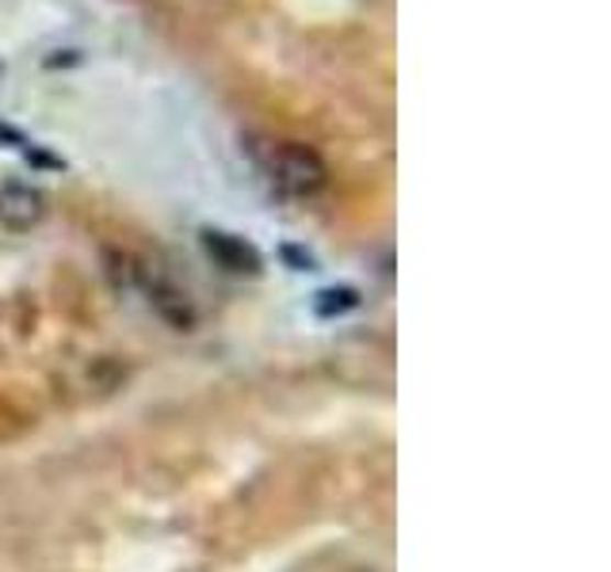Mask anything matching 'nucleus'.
Masks as SVG:
<instances>
[{
	"label": "nucleus",
	"instance_id": "nucleus-6",
	"mask_svg": "<svg viewBox=\"0 0 611 572\" xmlns=\"http://www.w3.org/2000/svg\"><path fill=\"white\" fill-rule=\"evenodd\" d=\"M284 260H287V263H295V271H313V256H310V253H302V248H295V245H287V248H284Z\"/></svg>",
	"mask_w": 611,
	"mask_h": 572
},
{
	"label": "nucleus",
	"instance_id": "nucleus-7",
	"mask_svg": "<svg viewBox=\"0 0 611 572\" xmlns=\"http://www.w3.org/2000/svg\"><path fill=\"white\" fill-rule=\"evenodd\" d=\"M0 145H27V138H23L15 126H8V123H0Z\"/></svg>",
	"mask_w": 611,
	"mask_h": 572
},
{
	"label": "nucleus",
	"instance_id": "nucleus-1",
	"mask_svg": "<svg viewBox=\"0 0 611 572\" xmlns=\"http://www.w3.org/2000/svg\"><path fill=\"white\" fill-rule=\"evenodd\" d=\"M248 153L256 157V165L264 168L271 183L279 191L295 199H313L329 188V165L321 160L318 149L302 142H253Z\"/></svg>",
	"mask_w": 611,
	"mask_h": 572
},
{
	"label": "nucleus",
	"instance_id": "nucleus-3",
	"mask_svg": "<svg viewBox=\"0 0 611 572\" xmlns=\"http://www.w3.org/2000/svg\"><path fill=\"white\" fill-rule=\"evenodd\" d=\"M46 217V195L38 188H27V183H8L0 188V225L12 233H27L35 229Z\"/></svg>",
	"mask_w": 611,
	"mask_h": 572
},
{
	"label": "nucleus",
	"instance_id": "nucleus-4",
	"mask_svg": "<svg viewBox=\"0 0 611 572\" xmlns=\"http://www.w3.org/2000/svg\"><path fill=\"white\" fill-rule=\"evenodd\" d=\"M142 287H146L149 305L157 310V317L165 321V325H173L176 333H191V328H196V310H191L184 290H176L168 279H157V276L149 279L146 271H142Z\"/></svg>",
	"mask_w": 611,
	"mask_h": 572
},
{
	"label": "nucleus",
	"instance_id": "nucleus-8",
	"mask_svg": "<svg viewBox=\"0 0 611 572\" xmlns=\"http://www.w3.org/2000/svg\"><path fill=\"white\" fill-rule=\"evenodd\" d=\"M62 58H46V69H58V66H77L80 54L77 51H58Z\"/></svg>",
	"mask_w": 611,
	"mask_h": 572
},
{
	"label": "nucleus",
	"instance_id": "nucleus-5",
	"mask_svg": "<svg viewBox=\"0 0 611 572\" xmlns=\"http://www.w3.org/2000/svg\"><path fill=\"white\" fill-rule=\"evenodd\" d=\"M356 305H359L356 287H325L313 298V313H318V317H341V313L356 310Z\"/></svg>",
	"mask_w": 611,
	"mask_h": 572
},
{
	"label": "nucleus",
	"instance_id": "nucleus-2",
	"mask_svg": "<svg viewBox=\"0 0 611 572\" xmlns=\"http://www.w3.org/2000/svg\"><path fill=\"white\" fill-rule=\"evenodd\" d=\"M199 240H203L207 256H211L219 268H226L230 276H260L264 260H260V253H256V245H248L245 237L226 233V229H203Z\"/></svg>",
	"mask_w": 611,
	"mask_h": 572
}]
</instances>
